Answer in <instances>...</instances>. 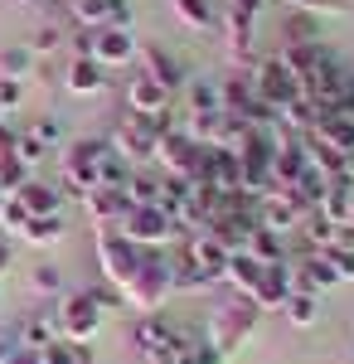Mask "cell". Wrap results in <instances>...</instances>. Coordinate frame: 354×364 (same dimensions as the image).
I'll use <instances>...</instances> for the list:
<instances>
[{
	"label": "cell",
	"instance_id": "6da1fadb",
	"mask_svg": "<svg viewBox=\"0 0 354 364\" xmlns=\"http://www.w3.org/2000/svg\"><path fill=\"white\" fill-rule=\"evenodd\" d=\"M257 316L262 311L252 306V296H233V301H223V306L209 316V331H204V340L214 345L218 360H228L238 345H243L252 331H257Z\"/></svg>",
	"mask_w": 354,
	"mask_h": 364
},
{
	"label": "cell",
	"instance_id": "7a4b0ae2",
	"mask_svg": "<svg viewBox=\"0 0 354 364\" xmlns=\"http://www.w3.org/2000/svg\"><path fill=\"white\" fill-rule=\"evenodd\" d=\"M97 262H102V277L112 282V291H127L146 262V248L127 243L117 228H97Z\"/></svg>",
	"mask_w": 354,
	"mask_h": 364
},
{
	"label": "cell",
	"instance_id": "3957f363",
	"mask_svg": "<svg viewBox=\"0 0 354 364\" xmlns=\"http://www.w3.org/2000/svg\"><path fill=\"white\" fill-rule=\"evenodd\" d=\"M117 233L127 238V243H136V248H165L170 238H180V228L175 219L165 214L161 204H132L127 214H122V224Z\"/></svg>",
	"mask_w": 354,
	"mask_h": 364
},
{
	"label": "cell",
	"instance_id": "277c9868",
	"mask_svg": "<svg viewBox=\"0 0 354 364\" xmlns=\"http://www.w3.org/2000/svg\"><path fill=\"white\" fill-rule=\"evenodd\" d=\"M170 296V262H165L161 248H146V262L141 272L132 277V287L122 291V306H136V311H156Z\"/></svg>",
	"mask_w": 354,
	"mask_h": 364
},
{
	"label": "cell",
	"instance_id": "5b68a950",
	"mask_svg": "<svg viewBox=\"0 0 354 364\" xmlns=\"http://www.w3.org/2000/svg\"><path fill=\"white\" fill-rule=\"evenodd\" d=\"M247 78H252V87H257V97H262V102H267L272 112H281L286 102H296V97H301L296 73L286 68V58H281V54L257 58V63L247 68Z\"/></svg>",
	"mask_w": 354,
	"mask_h": 364
},
{
	"label": "cell",
	"instance_id": "8992f818",
	"mask_svg": "<svg viewBox=\"0 0 354 364\" xmlns=\"http://www.w3.org/2000/svg\"><path fill=\"white\" fill-rule=\"evenodd\" d=\"M102 156H107V141H73V146L63 151V180H68L78 195L102 190Z\"/></svg>",
	"mask_w": 354,
	"mask_h": 364
},
{
	"label": "cell",
	"instance_id": "52a82bcc",
	"mask_svg": "<svg viewBox=\"0 0 354 364\" xmlns=\"http://www.w3.org/2000/svg\"><path fill=\"white\" fill-rule=\"evenodd\" d=\"M54 321H58V336L63 340H92L97 331H102V306H97V296L92 291H73V296H63L54 311Z\"/></svg>",
	"mask_w": 354,
	"mask_h": 364
},
{
	"label": "cell",
	"instance_id": "ba28073f",
	"mask_svg": "<svg viewBox=\"0 0 354 364\" xmlns=\"http://www.w3.org/2000/svg\"><path fill=\"white\" fill-rule=\"evenodd\" d=\"M136 350L151 364H175V355L185 350V331H175V326H165L156 316H146L136 326Z\"/></svg>",
	"mask_w": 354,
	"mask_h": 364
},
{
	"label": "cell",
	"instance_id": "9c48e42d",
	"mask_svg": "<svg viewBox=\"0 0 354 364\" xmlns=\"http://www.w3.org/2000/svg\"><path fill=\"white\" fill-rule=\"evenodd\" d=\"M132 54H136V39H132L127 25H97L87 34V58L102 63V68H117V63H127Z\"/></svg>",
	"mask_w": 354,
	"mask_h": 364
},
{
	"label": "cell",
	"instance_id": "30bf717a",
	"mask_svg": "<svg viewBox=\"0 0 354 364\" xmlns=\"http://www.w3.org/2000/svg\"><path fill=\"white\" fill-rule=\"evenodd\" d=\"M291 291H296V277H291V257H281V262H267L262 267V282H257V291H252V306L257 311H281L291 301Z\"/></svg>",
	"mask_w": 354,
	"mask_h": 364
},
{
	"label": "cell",
	"instance_id": "8fae6325",
	"mask_svg": "<svg viewBox=\"0 0 354 364\" xmlns=\"http://www.w3.org/2000/svg\"><path fill=\"white\" fill-rule=\"evenodd\" d=\"M199 141L194 136H185V132H165L161 136V146H156V161L165 166V175H180V180H190L194 175V166H199Z\"/></svg>",
	"mask_w": 354,
	"mask_h": 364
},
{
	"label": "cell",
	"instance_id": "7c38bea8",
	"mask_svg": "<svg viewBox=\"0 0 354 364\" xmlns=\"http://www.w3.org/2000/svg\"><path fill=\"white\" fill-rule=\"evenodd\" d=\"M257 10H262V0H228V54L243 58V63H247V54H252Z\"/></svg>",
	"mask_w": 354,
	"mask_h": 364
},
{
	"label": "cell",
	"instance_id": "4fadbf2b",
	"mask_svg": "<svg viewBox=\"0 0 354 364\" xmlns=\"http://www.w3.org/2000/svg\"><path fill=\"white\" fill-rule=\"evenodd\" d=\"M15 199H20V209H25L29 219H49V214H58V204H63V195H58V185H49V180H39V175H29L25 185L15 190Z\"/></svg>",
	"mask_w": 354,
	"mask_h": 364
},
{
	"label": "cell",
	"instance_id": "5bb4252c",
	"mask_svg": "<svg viewBox=\"0 0 354 364\" xmlns=\"http://www.w3.org/2000/svg\"><path fill=\"white\" fill-rule=\"evenodd\" d=\"M127 107H132V117H161V112H170V92L161 83H151L146 73H136L127 83Z\"/></svg>",
	"mask_w": 354,
	"mask_h": 364
},
{
	"label": "cell",
	"instance_id": "9a60e30c",
	"mask_svg": "<svg viewBox=\"0 0 354 364\" xmlns=\"http://www.w3.org/2000/svg\"><path fill=\"white\" fill-rule=\"evenodd\" d=\"M136 54H141V63H146L141 73H146L151 83H161L165 92L175 97V92H180V83H185V73L175 68V58L165 54V49H156V44H136Z\"/></svg>",
	"mask_w": 354,
	"mask_h": 364
},
{
	"label": "cell",
	"instance_id": "2e32d148",
	"mask_svg": "<svg viewBox=\"0 0 354 364\" xmlns=\"http://www.w3.org/2000/svg\"><path fill=\"white\" fill-rule=\"evenodd\" d=\"M82 209H87V219L92 228H117L122 224V214L132 209L122 190H92V195H82Z\"/></svg>",
	"mask_w": 354,
	"mask_h": 364
},
{
	"label": "cell",
	"instance_id": "e0dca14e",
	"mask_svg": "<svg viewBox=\"0 0 354 364\" xmlns=\"http://www.w3.org/2000/svg\"><path fill=\"white\" fill-rule=\"evenodd\" d=\"M63 83H68V92H73V97H97V92L107 87V68H102V63H92L87 54H78L73 63H68Z\"/></svg>",
	"mask_w": 354,
	"mask_h": 364
},
{
	"label": "cell",
	"instance_id": "ac0fdd59",
	"mask_svg": "<svg viewBox=\"0 0 354 364\" xmlns=\"http://www.w3.org/2000/svg\"><path fill=\"white\" fill-rule=\"evenodd\" d=\"M262 267H267V262H257V257H252V252H228V267H223V282H233V287H238V296H252V291H257V282H262Z\"/></svg>",
	"mask_w": 354,
	"mask_h": 364
},
{
	"label": "cell",
	"instance_id": "d6986e66",
	"mask_svg": "<svg viewBox=\"0 0 354 364\" xmlns=\"http://www.w3.org/2000/svg\"><path fill=\"white\" fill-rule=\"evenodd\" d=\"M63 233H68V224H63V214H49V219H29L20 238H25V243H34V248H49V243H58Z\"/></svg>",
	"mask_w": 354,
	"mask_h": 364
},
{
	"label": "cell",
	"instance_id": "ffe728a7",
	"mask_svg": "<svg viewBox=\"0 0 354 364\" xmlns=\"http://www.w3.org/2000/svg\"><path fill=\"white\" fill-rule=\"evenodd\" d=\"M170 5H175V15H180L190 29H214L218 25V10L209 5V0H170Z\"/></svg>",
	"mask_w": 354,
	"mask_h": 364
},
{
	"label": "cell",
	"instance_id": "44dd1931",
	"mask_svg": "<svg viewBox=\"0 0 354 364\" xmlns=\"http://www.w3.org/2000/svg\"><path fill=\"white\" fill-rule=\"evenodd\" d=\"M301 233H306V243H311V248H316V252H326L330 243H335V233H340V228L330 224V219H326V214H321V209H311V214L301 219Z\"/></svg>",
	"mask_w": 354,
	"mask_h": 364
},
{
	"label": "cell",
	"instance_id": "7402d4cb",
	"mask_svg": "<svg viewBox=\"0 0 354 364\" xmlns=\"http://www.w3.org/2000/svg\"><path fill=\"white\" fill-rule=\"evenodd\" d=\"M243 252H252L257 262H281V238H277L272 228H262V224H257L252 233H247Z\"/></svg>",
	"mask_w": 354,
	"mask_h": 364
},
{
	"label": "cell",
	"instance_id": "603a6c76",
	"mask_svg": "<svg viewBox=\"0 0 354 364\" xmlns=\"http://www.w3.org/2000/svg\"><path fill=\"white\" fill-rule=\"evenodd\" d=\"M29 68H34V54H29L25 44H15V49H0V78H10V83H25Z\"/></svg>",
	"mask_w": 354,
	"mask_h": 364
},
{
	"label": "cell",
	"instance_id": "cb8c5ba5",
	"mask_svg": "<svg viewBox=\"0 0 354 364\" xmlns=\"http://www.w3.org/2000/svg\"><path fill=\"white\" fill-rule=\"evenodd\" d=\"M190 107H194V117H218V112H223V97H218V83H209V78H199V83H190Z\"/></svg>",
	"mask_w": 354,
	"mask_h": 364
},
{
	"label": "cell",
	"instance_id": "d4e9b609",
	"mask_svg": "<svg viewBox=\"0 0 354 364\" xmlns=\"http://www.w3.org/2000/svg\"><path fill=\"white\" fill-rule=\"evenodd\" d=\"M286 321L296 326V331H306V326H316V316H321V301L311 296V291H291V301H286Z\"/></svg>",
	"mask_w": 354,
	"mask_h": 364
},
{
	"label": "cell",
	"instance_id": "484cf974",
	"mask_svg": "<svg viewBox=\"0 0 354 364\" xmlns=\"http://www.w3.org/2000/svg\"><path fill=\"white\" fill-rule=\"evenodd\" d=\"M92 355H87V345H78V340H63L58 336L49 350H44V364H87Z\"/></svg>",
	"mask_w": 354,
	"mask_h": 364
},
{
	"label": "cell",
	"instance_id": "4316f807",
	"mask_svg": "<svg viewBox=\"0 0 354 364\" xmlns=\"http://www.w3.org/2000/svg\"><path fill=\"white\" fill-rule=\"evenodd\" d=\"M122 195H127V204H161V180H151V175H132V180L122 185Z\"/></svg>",
	"mask_w": 354,
	"mask_h": 364
},
{
	"label": "cell",
	"instance_id": "83f0119b",
	"mask_svg": "<svg viewBox=\"0 0 354 364\" xmlns=\"http://www.w3.org/2000/svg\"><path fill=\"white\" fill-rule=\"evenodd\" d=\"M29 175H34V170H29L20 156H0V195H15Z\"/></svg>",
	"mask_w": 354,
	"mask_h": 364
},
{
	"label": "cell",
	"instance_id": "f1b7e54d",
	"mask_svg": "<svg viewBox=\"0 0 354 364\" xmlns=\"http://www.w3.org/2000/svg\"><path fill=\"white\" fill-rule=\"evenodd\" d=\"M25 224H29V214L20 209V199L5 195V199H0V238H5V233H15V238H20V233H25Z\"/></svg>",
	"mask_w": 354,
	"mask_h": 364
},
{
	"label": "cell",
	"instance_id": "f546056e",
	"mask_svg": "<svg viewBox=\"0 0 354 364\" xmlns=\"http://www.w3.org/2000/svg\"><path fill=\"white\" fill-rule=\"evenodd\" d=\"M25 49H29L34 58H39V54H58V49H63V29H58V25L34 29V34L25 39Z\"/></svg>",
	"mask_w": 354,
	"mask_h": 364
},
{
	"label": "cell",
	"instance_id": "4dcf8cb0",
	"mask_svg": "<svg viewBox=\"0 0 354 364\" xmlns=\"http://www.w3.org/2000/svg\"><path fill=\"white\" fill-rule=\"evenodd\" d=\"M29 287H34V291H44V296H58V291H63V277H58L54 262H39V267L29 272Z\"/></svg>",
	"mask_w": 354,
	"mask_h": 364
},
{
	"label": "cell",
	"instance_id": "1f68e13d",
	"mask_svg": "<svg viewBox=\"0 0 354 364\" xmlns=\"http://www.w3.org/2000/svg\"><path fill=\"white\" fill-rule=\"evenodd\" d=\"M175 364H223V360L214 355V345H209V340H185V350L175 355Z\"/></svg>",
	"mask_w": 354,
	"mask_h": 364
},
{
	"label": "cell",
	"instance_id": "d6a6232c",
	"mask_svg": "<svg viewBox=\"0 0 354 364\" xmlns=\"http://www.w3.org/2000/svg\"><path fill=\"white\" fill-rule=\"evenodd\" d=\"M326 262L335 267L340 282H354V248H326Z\"/></svg>",
	"mask_w": 354,
	"mask_h": 364
},
{
	"label": "cell",
	"instance_id": "836d02e7",
	"mask_svg": "<svg viewBox=\"0 0 354 364\" xmlns=\"http://www.w3.org/2000/svg\"><path fill=\"white\" fill-rule=\"evenodd\" d=\"M15 156H20V161H25V166L34 170V166H39V156H44V141H34V136L25 132V136L15 141Z\"/></svg>",
	"mask_w": 354,
	"mask_h": 364
},
{
	"label": "cell",
	"instance_id": "e575fe53",
	"mask_svg": "<svg viewBox=\"0 0 354 364\" xmlns=\"http://www.w3.org/2000/svg\"><path fill=\"white\" fill-rule=\"evenodd\" d=\"M20 97H25V83H10V78H0V112L20 107Z\"/></svg>",
	"mask_w": 354,
	"mask_h": 364
},
{
	"label": "cell",
	"instance_id": "d590c367",
	"mask_svg": "<svg viewBox=\"0 0 354 364\" xmlns=\"http://www.w3.org/2000/svg\"><path fill=\"white\" fill-rule=\"evenodd\" d=\"M29 136H34V141H58V122H54V117H39V122L29 127Z\"/></svg>",
	"mask_w": 354,
	"mask_h": 364
},
{
	"label": "cell",
	"instance_id": "8d00e7d4",
	"mask_svg": "<svg viewBox=\"0 0 354 364\" xmlns=\"http://www.w3.org/2000/svg\"><path fill=\"white\" fill-rule=\"evenodd\" d=\"M10 262H15V257H10V243H5V238H0V277H5V272H10Z\"/></svg>",
	"mask_w": 354,
	"mask_h": 364
},
{
	"label": "cell",
	"instance_id": "74e56055",
	"mask_svg": "<svg viewBox=\"0 0 354 364\" xmlns=\"http://www.w3.org/2000/svg\"><path fill=\"white\" fill-rule=\"evenodd\" d=\"M10 355H15V340H0V364H10Z\"/></svg>",
	"mask_w": 354,
	"mask_h": 364
},
{
	"label": "cell",
	"instance_id": "f35d334b",
	"mask_svg": "<svg viewBox=\"0 0 354 364\" xmlns=\"http://www.w3.org/2000/svg\"><path fill=\"white\" fill-rule=\"evenodd\" d=\"M25 5H39V0H25Z\"/></svg>",
	"mask_w": 354,
	"mask_h": 364
},
{
	"label": "cell",
	"instance_id": "ab89813d",
	"mask_svg": "<svg viewBox=\"0 0 354 364\" xmlns=\"http://www.w3.org/2000/svg\"><path fill=\"white\" fill-rule=\"evenodd\" d=\"M0 199H5V195H0Z\"/></svg>",
	"mask_w": 354,
	"mask_h": 364
},
{
	"label": "cell",
	"instance_id": "60d3db41",
	"mask_svg": "<svg viewBox=\"0 0 354 364\" xmlns=\"http://www.w3.org/2000/svg\"><path fill=\"white\" fill-rule=\"evenodd\" d=\"M87 364H92V360H87Z\"/></svg>",
	"mask_w": 354,
	"mask_h": 364
}]
</instances>
